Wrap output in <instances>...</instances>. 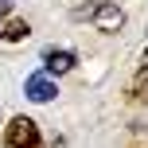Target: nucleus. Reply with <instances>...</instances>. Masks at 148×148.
<instances>
[{"instance_id": "0eeeda50", "label": "nucleus", "mask_w": 148, "mask_h": 148, "mask_svg": "<svg viewBox=\"0 0 148 148\" xmlns=\"http://www.w3.org/2000/svg\"><path fill=\"white\" fill-rule=\"evenodd\" d=\"M144 66H148V51H144Z\"/></svg>"}, {"instance_id": "f257e3e1", "label": "nucleus", "mask_w": 148, "mask_h": 148, "mask_svg": "<svg viewBox=\"0 0 148 148\" xmlns=\"http://www.w3.org/2000/svg\"><path fill=\"white\" fill-rule=\"evenodd\" d=\"M78 16H86L97 31H121V27H125V12H121L113 0H94V4L82 8Z\"/></svg>"}, {"instance_id": "f03ea898", "label": "nucleus", "mask_w": 148, "mask_h": 148, "mask_svg": "<svg viewBox=\"0 0 148 148\" xmlns=\"http://www.w3.org/2000/svg\"><path fill=\"white\" fill-rule=\"evenodd\" d=\"M8 148H39V125L31 117H12L8 125Z\"/></svg>"}, {"instance_id": "7ed1b4c3", "label": "nucleus", "mask_w": 148, "mask_h": 148, "mask_svg": "<svg viewBox=\"0 0 148 148\" xmlns=\"http://www.w3.org/2000/svg\"><path fill=\"white\" fill-rule=\"evenodd\" d=\"M23 94L31 97V101H51L59 90H55V82H51V74H31L27 82H23Z\"/></svg>"}, {"instance_id": "423d86ee", "label": "nucleus", "mask_w": 148, "mask_h": 148, "mask_svg": "<svg viewBox=\"0 0 148 148\" xmlns=\"http://www.w3.org/2000/svg\"><path fill=\"white\" fill-rule=\"evenodd\" d=\"M12 4H16V0H0V20H4V16L12 12Z\"/></svg>"}, {"instance_id": "39448f33", "label": "nucleus", "mask_w": 148, "mask_h": 148, "mask_svg": "<svg viewBox=\"0 0 148 148\" xmlns=\"http://www.w3.org/2000/svg\"><path fill=\"white\" fill-rule=\"evenodd\" d=\"M27 35H31L27 20H12V23L4 27V39H8V43H20V39H27Z\"/></svg>"}, {"instance_id": "20e7f679", "label": "nucleus", "mask_w": 148, "mask_h": 148, "mask_svg": "<svg viewBox=\"0 0 148 148\" xmlns=\"http://www.w3.org/2000/svg\"><path fill=\"white\" fill-rule=\"evenodd\" d=\"M74 51H43V66H47V74H66V70H74Z\"/></svg>"}]
</instances>
